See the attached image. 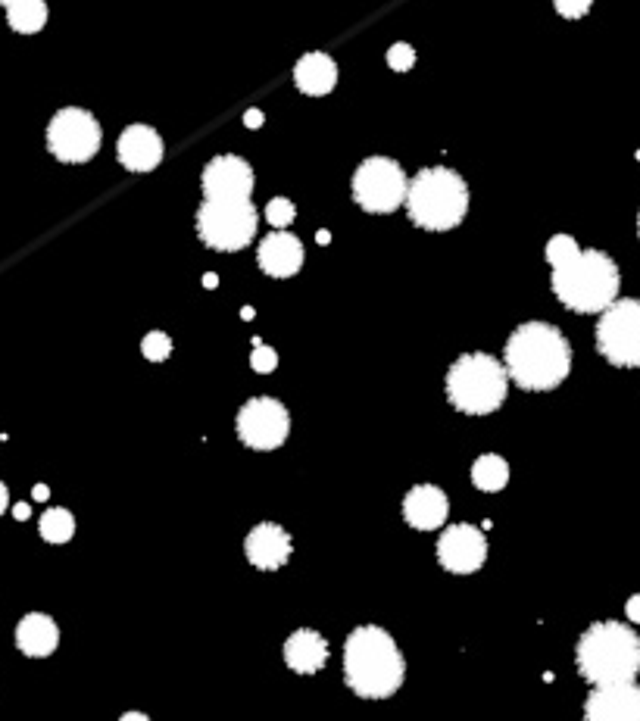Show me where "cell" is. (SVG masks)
<instances>
[{
  "mask_svg": "<svg viewBox=\"0 0 640 721\" xmlns=\"http://www.w3.org/2000/svg\"><path fill=\"white\" fill-rule=\"evenodd\" d=\"M506 372L522 391L544 394L572 372V350L562 331L547 322H525L506 341Z\"/></svg>",
  "mask_w": 640,
  "mask_h": 721,
  "instance_id": "6da1fadb",
  "label": "cell"
},
{
  "mask_svg": "<svg viewBox=\"0 0 640 721\" xmlns=\"http://www.w3.org/2000/svg\"><path fill=\"white\" fill-rule=\"evenodd\" d=\"M406 678V662L394 637L378 628H356L344 643V681L363 700H388Z\"/></svg>",
  "mask_w": 640,
  "mask_h": 721,
  "instance_id": "7a4b0ae2",
  "label": "cell"
},
{
  "mask_svg": "<svg viewBox=\"0 0 640 721\" xmlns=\"http://www.w3.org/2000/svg\"><path fill=\"white\" fill-rule=\"evenodd\" d=\"M575 662L594 687L634 681L640 675V637L622 622H597L581 634Z\"/></svg>",
  "mask_w": 640,
  "mask_h": 721,
  "instance_id": "3957f363",
  "label": "cell"
},
{
  "mask_svg": "<svg viewBox=\"0 0 640 721\" xmlns=\"http://www.w3.org/2000/svg\"><path fill=\"white\" fill-rule=\"evenodd\" d=\"M553 294L572 313H603L619 300V266L603 250H581L575 260L553 266Z\"/></svg>",
  "mask_w": 640,
  "mask_h": 721,
  "instance_id": "277c9868",
  "label": "cell"
},
{
  "mask_svg": "<svg viewBox=\"0 0 640 721\" xmlns=\"http://www.w3.org/2000/svg\"><path fill=\"white\" fill-rule=\"evenodd\" d=\"M406 213L425 231H450L469 213V188L463 175L447 166L422 169L406 191Z\"/></svg>",
  "mask_w": 640,
  "mask_h": 721,
  "instance_id": "5b68a950",
  "label": "cell"
},
{
  "mask_svg": "<svg viewBox=\"0 0 640 721\" xmlns=\"http://www.w3.org/2000/svg\"><path fill=\"white\" fill-rule=\"evenodd\" d=\"M506 394L509 372L488 353H463L447 372V400L466 416H491Z\"/></svg>",
  "mask_w": 640,
  "mask_h": 721,
  "instance_id": "8992f818",
  "label": "cell"
},
{
  "mask_svg": "<svg viewBox=\"0 0 640 721\" xmlns=\"http://www.w3.org/2000/svg\"><path fill=\"white\" fill-rule=\"evenodd\" d=\"M260 213L250 200H203L197 210V235L210 250L235 253L256 238Z\"/></svg>",
  "mask_w": 640,
  "mask_h": 721,
  "instance_id": "52a82bcc",
  "label": "cell"
},
{
  "mask_svg": "<svg viewBox=\"0 0 640 721\" xmlns=\"http://www.w3.org/2000/svg\"><path fill=\"white\" fill-rule=\"evenodd\" d=\"M597 350L619 369H640V300L609 303L597 322Z\"/></svg>",
  "mask_w": 640,
  "mask_h": 721,
  "instance_id": "ba28073f",
  "label": "cell"
},
{
  "mask_svg": "<svg viewBox=\"0 0 640 721\" xmlns=\"http://www.w3.org/2000/svg\"><path fill=\"white\" fill-rule=\"evenodd\" d=\"M406 191H409L406 172L400 169V163L388 157L363 160L353 175V200L366 213H394L397 206L406 203Z\"/></svg>",
  "mask_w": 640,
  "mask_h": 721,
  "instance_id": "9c48e42d",
  "label": "cell"
},
{
  "mask_svg": "<svg viewBox=\"0 0 640 721\" xmlns=\"http://www.w3.org/2000/svg\"><path fill=\"white\" fill-rule=\"evenodd\" d=\"M100 141H104V132H100L97 119L82 107H63L47 125V150L60 163L94 160Z\"/></svg>",
  "mask_w": 640,
  "mask_h": 721,
  "instance_id": "30bf717a",
  "label": "cell"
},
{
  "mask_svg": "<svg viewBox=\"0 0 640 721\" xmlns=\"http://www.w3.org/2000/svg\"><path fill=\"white\" fill-rule=\"evenodd\" d=\"M291 416L272 397H253L238 412V437L250 450H278L288 441Z\"/></svg>",
  "mask_w": 640,
  "mask_h": 721,
  "instance_id": "8fae6325",
  "label": "cell"
},
{
  "mask_svg": "<svg viewBox=\"0 0 640 721\" xmlns=\"http://www.w3.org/2000/svg\"><path fill=\"white\" fill-rule=\"evenodd\" d=\"M203 200H250L253 194V169L235 153L213 157L200 175Z\"/></svg>",
  "mask_w": 640,
  "mask_h": 721,
  "instance_id": "7c38bea8",
  "label": "cell"
},
{
  "mask_svg": "<svg viewBox=\"0 0 640 721\" xmlns=\"http://www.w3.org/2000/svg\"><path fill=\"white\" fill-rule=\"evenodd\" d=\"M438 559L453 575H472L488 559V540L475 525H450L438 540Z\"/></svg>",
  "mask_w": 640,
  "mask_h": 721,
  "instance_id": "4fadbf2b",
  "label": "cell"
},
{
  "mask_svg": "<svg viewBox=\"0 0 640 721\" xmlns=\"http://www.w3.org/2000/svg\"><path fill=\"white\" fill-rule=\"evenodd\" d=\"M587 721H640V687L634 681L597 687L584 703Z\"/></svg>",
  "mask_w": 640,
  "mask_h": 721,
  "instance_id": "5bb4252c",
  "label": "cell"
},
{
  "mask_svg": "<svg viewBox=\"0 0 640 721\" xmlns=\"http://www.w3.org/2000/svg\"><path fill=\"white\" fill-rule=\"evenodd\" d=\"M116 157L128 172H153L163 163V138L150 125H128L116 141Z\"/></svg>",
  "mask_w": 640,
  "mask_h": 721,
  "instance_id": "9a60e30c",
  "label": "cell"
},
{
  "mask_svg": "<svg viewBox=\"0 0 640 721\" xmlns=\"http://www.w3.org/2000/svg\"><path fill=\"white\" fill-rule=\"evenodd\" d=\"M244 553L250 559V565L263 572H278L281 565L291 559V534L275 525V522H263L256 525L247 540H244Z\"/></svg>",
  "mask_w": 640,
  "mask_h": 721,
  "instance_id": "2e32d148",
  "label": "cell"
},
{
  "mask_svg": "<svg viewBox=\"0 0 640 721\" xmlns=\"http://www.w3.org/2000/svg\"><path fill=\"white\" fill-rule=\"evenodd\" d=\"M450 503L447 494L434 484H416L403 500V519L416 531H438L447 525Z\"/></svg>",
  "mask_w": 640,
  "mask_h": 721,
  "instance_id": "e0dca14e",
  "label": "cell"
},
{
  "mask_svg": "<svg viewBox=\"0 0 640 721\" xmlns=\"http://www.w3.org/2000/svg\"><path fill=\"white\" fill-rule=\"evenodd\" d=\"M256 260H260V269L266 275L291 278L303 266V244L294 235H288L285 228H278L260 244V250H256Z\"/></svg>",
  "mask_w": 640,
  "mask_h": 721,
  "instance_id": "ac0fdd59",
  "label": "cell"
},
{
  "mask_svg": "<svg viewBox=\"0 0 640 721\" xmlns=\"http://www.w3.org/2000/svg\"><path fill=\"white\" fill-rule=\"evenodd\" d=\"M285 662L297 675H316L328 662V640L319 631L300 628L285 640Z\"/></svg>",
  "mask_w": 640,
  "mask_h": 721,
  "instance_id": "d6986e66",
  "label": "cell"
},
{
  "mask_svg": "<svg viewBox=\"0 0 640 721\" xmlns=\"http://www.w3.org/2000/svg\"><path fill=\"white\" fill-rule=\"evenodd\" d=\"M57 643H60V628H57L54 618L44 615V612L25 615L22 622L16 625V647L25 656L44 659V656H50L57 650Z\"/></svg>",
  "mask_w": 640,
  "mask_h": 721,
  "instance_id": "ffe728a7",
  "label": "cell"
},
{
  "mask_svg": "<svg viewBox=\"0 0 640 721\" xmlns=\"http://www.w3.org/2000/svg\"><path fill=\"white\" fill-rule=\"evenodd\" d=\"M294 85H297V91H303L306 97H325V94H331V91H335V85H338V66H335V60H331L328 54H319V50L300 57L297 66H294Z\"/></svg>",
  "mask_w": 640,
  "mask_h": 721,
  "instance_id": "44dd1931",
  "label": "cell"
},
{
  "mask_svg": "<svg viewBox=\"0 0 640 721\" xmlns=\"http://www.w3.org/2000/svg\"><path fill=\"white\" fill-rule=\"evenodd\" d=\"M472 484L478 487V491H484V494L503 491V487L509 484V466H506V459L497 456V453L478 456L475 466H472Z\"/></svg>",
  "mask_w": 640,
  "mask_h": 721,
  "instance_id": "7402d4cb",
  "label": "cell"
},
{
  "mask_svg": "<svg viewBox=\"0 0 640 721\" xmlns=\"http://www.w3.org/2000/svg\"><path fill=\"white\" fill-rule=\"evenodd\" d=\"M47 4L44 0H19V4L7 7V22L10 29L19 35H35L47 25Z\"/></svg>",
  "mask_w": 640,
  "mask_h": 721,
  "instance_id": "603a6c76",
  "label": "cell"
},
{
  "mask_svg": "<svg viewBox=\"0 0 640 721\" xmlns=\"http://www.w3.org/2000/svg\"><path fill=\"white\" fill-rule=\"evenodd\" d=\"M38 531L41 537L47 540V544H66V540H72L75 534V519H72V512L69 509H47L41 515V522H38Z\"/></svg>",
  "mask_w": 640,
  "mask_h": 721,
  "instance_id": "cb8c5ba5",
  "label": "cell"
},
{
  "mask_svg": "<svg viewBox=\"0 0 640 721\" xmlns=\"http://www.w3.org/2000/svg\"><path fill=\"white\" fill-rule=\"evenodd\" d=\"M578 253H581V247H578V241H575L572 235H553V238L547 241V250H544V256H547V263H550V266L569 263V260H575Z\"/></svg>",
  "mask_w": 640,
  "mask_h": 721,
  "instance_id": "d4e9b609",
  "label": "cell"
},
{
  "mask_svg": "<svg viewBox=\"0 0 640 721\" xmlns=\"http://www.w3.org/2000/svg\"><path fill=\"white\" fill-rule=\"evenodd\" d=\"M141 353H144V359H150V363H163V359H169V353H172V338L166 331H147L141 341Z\"/></svg>",
  "mask_w": 640,
  "mask_h": 721,
  "instance_id": "484cf974",
  "label": "cell"
},
{
  "mask_svg": "<svg viewBox=\"0 0 640 721\" xmlns=\"http://www.w3.org/2000/svg\"><path fill=\"white\" fill-rule=\"evenodd\" d=\"M297 210H294V203L288 197H272L269 206H266V219L272 228H288L294 222Z\"/></svg>",
  "mask_w": 640,
  "mask_h": 721,
  "instance_id": "4316f807",
  "label": "cell"
},
{
  "mask_svg": "<svg viewBox=\"0 0 640 721\" xmlns=\"http://www.w3.org/2000/svg\"><path fill=\"white\" fill-rule=\"evenodd\" d=\"M253 341H256V344H253V353H250V366H253V372H260V375L275 372V369H278V353H275L272 347L260 344V338H253Z\"/></svg>",
  "mask_w": 640,
  "mask_h": 721,
  "instance_id": "83f0119b",
  "label": "cell"
},
{
  "mask_svg": "<svg viewBox=\"0 0 640 721\" xmlns=\"http://www.w3.org/2000/svg\"><path fill=\"white\" fill-rule=\"evenodd\" d=\"M388 66L394 69V72H409L416 66V50L409 47V44H394L391 50H388Z\"/></svg>",
  "mask_w": 640,
  "mask_h": 721,
  "instance_id": "f1b7e54d",
  "label": "cell"
},
{
  "mask_svg": "<svg viewBox=\"0 0 640 721\" xmlns=\"http://www.w3.org/2000/svg\"><path fill=\"white\" fill-rule=\"evenodd\" d=\"M591 4H594V0H553L556 13L566 16V19H581V16H587Z\"/></svg>",
  "mask_w": 640,
  "mask_h": 721,
  "instance_id": "f546056e",
  "label": "cell"
},
{
  "mask_svg": "<svg viewBox=\"0 0 640 721\" xmlns=\"http://www.w3.org/2000/svg\"><path fill=\"white\" fill-rule=\"evenodd\" d=\"M625 615H628V622L640 625V594H634V597L625 603Z\"/></svg>",
  "mask_w": 640,
  "mask_h": 721,
  "instance_id": "4dcf8cb0",
  "label": "cell"
},
{
  "mask_svg": "<svg viewBox=\"0 0 640 721\" xmlns=\"http://www.w3.org/2000/svg\"><path fill=\"white\" fill-rule=\"evenodd\" d=\"M263 122H266V116H263L260 110H247V113H244V125H247V128H263Z\"/></svg>",
  "mask_w": 640,
  "mask_h": 721,
  "instance_id": "1f68e13d",
  "label": "cell"
},
{
  "mask_svg": "<svg viewBox=\"0 0 640 721\" xmlns=\"http://www.w3.org/2000/svg\"><path fill=\"white\" fill-rule=\"evenodd\" d=\"M13 515H16L19 522H25V519H29V515H32L29 503H19V506H13Z\"/></svg>",
  "mask_w": 640,
  "mask_h": 721,
  "instance_id": "d6a6232c",
  "label": "cell"
},
{
  "mask_svg": "<svg viewBox=\"0 0 640 721\" xmlns=\"http://www.w3.org/2000/svg\"><path fill=\"white\" fill-rule=\"evenodd\" d=\"M7 503H10V494H7V487H4V481H0V515H4V509H7Z\"/></svg>",
  "mask_w": 640,
  "mask_h": 721,
  "instance_id": "836d02e7",
  "label": "cell"
},
{
  "mask_svg": "<svg viewBox=\"0 0 640 721\" xmlns=\"http://www.w3.org/2000/svg\"><path fill=\"white\" fill-rule=\"evenodd\" d=\"M144 718H150V715H144V712H125L122 715V721H144Z\"/></svg>",
  "mask_w": 640,
  "mask_h": 721,
  "instance_id": "e575fe53",
  "label": "cell"
},
{
  "mask_svg": "<svg viewBox=\"0 0 640 721\" xmlns=\"http://www.w3.org/2000/svg\"><path fill=\"white\" fill-rule=\"evenodd\" d=\"M203 285H207V288H216V285H219V275H213V272H210V275H203Z\"/></svg>",
  "mask_w": 640,
  "mask_h": 721,
  "instance_id": "d590c367",
  "label": "cell"
},
{
  "mask_svg": "<svg viewBox=\"0 0 640 721\" xmlns=\"http://www.w3.org/2000/svg\"><path fill=\"white\" fill-rule=\"evenodd\" d=\"M47 494H50V491H47L44 484H38V487H35V500H47Z\"/></svg>",
  "mask_w": 640,
  "mask_h": 721,
  "instance_id": "8d00e7d4",
  "label": "cell"
},
{
  "mask_svg": "<svg viewBox=\"0 0 640 721\" xmlns=\"http://www.w3.org/2000/svg\"><path fill=\"white\" fill-rule=\"evenodd\" d=\"M316 241H319V244H328V241H331V235H328V231L322 228V231H319V235H316Z\"/></svg>",
  "mask_w": 640,
  "mask_h": 721,
  "instance_id": "74e56055",
  "label": "cell"
},
{
  "mask_svg": "<svg viewBox=\"0 0 640 721\" xmlns=\"http://www.w3.org/2000/svg\"><path fill=\"white\" fill-rule=\"evenodd\" d=\"M241 319H247V322L253 319V309H250V306H244V309H241Z\"/></svg>",
  "mask_w": 640,
  "mask_h": 721,
  "instance_id": "f35d334b",
  "label": "cell"
},
{
  "mask_svg": "<svg viewBox=\"0 0 640 721\" xmlns=\"http://www.w3.org/2000/svg\"><path fill=\"white\" fill-rule=\"evenodd\" d=\"M13 4H19V0H0V7H13Z\"/></svg>",
  "mask_w": 640,
  "mask_h": 721,
  "instance_id": "ab89813d",
  "label": "cell"
},
{
  "mask_svg": "<svg viewBox=\"0 0 640 721\" xmlns=\"http://www.w3.org/2000/svg\"><path fill=\"white\" fill-rule=\"evenodd\" d=\"M637 235H640V213H637Z\"/></svg>",
  "mask_w": 640,
  "mask_h": 721,
  "instance_id": "60d3db41",
  "label": "cell"
}]
</instances>
